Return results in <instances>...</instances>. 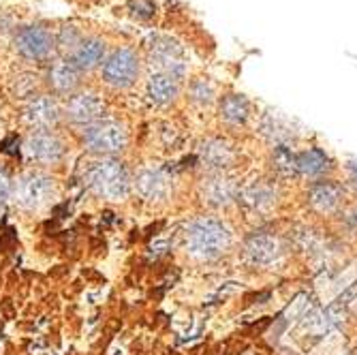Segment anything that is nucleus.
<instances>
[{
	"label": "nucleus",
	"instance_id": "nucleus-18",
	"mask_svg": "<svg viewBox=\"0 0 357 355\" xmlns=\"http://www.w3.org/2000/svg\"><path fill=\"white\" fill-rule=\"evenodd\" d=\"M340 195H342V190H340L338 184L321 182V184H314L312 190H310V204L319 212H330V210H334L338 206Z\"/></svg>",
	"mask_w": 357,
	"mask_h": 355
},
{
	"label": "nucleus",
	"instance_id": "nucleus-12",
	"mask_svg": "<svg viewBox=\"0 0 357 355\" xmlns=\"http://www.w3.org/2000/svg\"><path fill=\"white\" fill-rule=\"evenodd\" d=\"M82 82V73L75 69V64L69 58H58L50 64L47 71V86L60 94V96H71L77 92Z\"/></svg>",
	"mask_w": 357,
	"mask_h": 355
},
{
	"label": "nucleus",
	"instance_id": "nucleus-3",
	"mask_svg": "<svg viewBox=\"0 0 357 355\" xmlns=\"http://www.w3.org/2000/svg\"><path fill=\"white\" fill-rule=\"evenodd\" d=\"M56 180L43 172H24L11 180V202L26 212H39L52 204Z\"/></svg>",
	"mask_w": 357,
	"mask_h": 355
},
{
	"label": "nucleus",
	"instance_id": "nucleus-24",
	"mask_svg": "<svg viewBox=\"0 0 357 355\" xmlns=\"http://www.w3.org/2000/svg\"><path fill=\"white\" fill-rule=\"evenodd\" d=\"M353 169H355V174H357V163H355V165H353Z\"/></svg>",
	"mask_w": 357,
	"mask_h": 355
},
{
	"label": "nucleus",
	"instance_id": "nucleus-21",
	"mask_svg": "<svg viewBox=\"0 0 357 355\" xmlns=\"http://www.w3.org/2000/svg\"><path fill=\"white\" fill-rule=\"evenodd\" d=\"M54 37H56V47L69 58L86 35L79 28H75V26H64V28L58 30V35H54Z\"/></svg>",
	"mask_w": 357,
	"mask_h": 355
},
{
	"label": "nucleus",
	"instance_id": "nucleus-4",
	"mask_svg": "<svg viewBox=\"0 0 357 355\" xmlns=\"http://www.w3.org/2000/svg\"><path fill=\"white\" fill-rule=\"evenodd\" d=\"M82 144L88 152L99 158H116L128 146V133L118 120L101 118L90 126L82 128Z\"/></svg>",
	"mask_w": 357,
	"mask_h": 355
},
{
	"label": "nucleus",
	"instance_id": "nucleus-16",
	"mask_svg": "<svg viewBox=\"0 0 357 355\" xmlns=\"http://www.w3.org/2000/svg\"><path fill=\"white\" fill-rule=\"evenodd\" d=\"M246 257L252 264H259V266L272 264L278 257V242H276V238L266 236V234H257V236L248 238V242H246Z\"/></svg>",
	"mask_w": 357,
	"mask_h": 355
},
{
	"label": "nucleus",
	"instance_id": "nucleus-23",
	"mask_svg": "<svg viewBox=\"0 0 357 355\" xmlns=\"http://www.w3.org/2000/svg\"><path fill=\"white\" fill-rule=\"evenodd\" d=\"M9 199H11V178L3 167H0V210L5 208V204Z\"/></svg>",
	"mask_w": 357,
	"mask_h": 355
},
{
	"label": "nucleus",
	"instance_id": "nucleus-5",
	"mask_svg": "<svg viewBox=\"0 0 357 355\" xmlns=\"http://www.w3.org/2000/svg\"><path fill=\"white\" fill-rule=\"evenodd\" d=\"M142 71L139 56L133 47H118L109 56H105L101 64V80L114 90L131 88Z\"/></svg>",
	"mask_w": 357,
	"mask_h": 355
},
{
	"label": "nucleus",
	"instance_id": "nucleus-13",
	"mask_svg": "<svg viewBox=\"0 0 357 355\" xmlns=\"http://www.w3.org/2000/svg\"><path fill=\"white\" fill-rule=\"evenodd\" d=\"M105 56H107V43H105V39L90 35V37H84L82 39V43L69 56V60L75 64V69L84 75L88 71H94L96 67H101Z\"/></svg>",
	"mask_w": 357,
	"mask_h": 355
},
{
	"label": "nucleus",
	"instance_id": "nucleus-1",
	"mask_svg": "<svg viewBox=\"0 0 357 355\" xmlns=\"http://www.w3.org/2000/svg\"><path fill=\"white\" fill-rule=\"evenodd\" d=\"M84 184L94 197L124 202L133 190V176L118 158H96L84 174Z\"/></svg>",
	"mask_w": 357,
	"mask_h": 355
},
{
	"label": "nucleus",
	"instance_id": "nucleus-2",
	"mask_svg": "<svg viewBox=\"0 0 357 355\" xmlns=\"http://www.w3.org/2000/svg\"><path fill=\"white\" fill-rule=\"evenodd\" d=\"M231 232L229 227L212 216L197 218L188 225L186 232V250L199 262H214L229 248Z\"/></svg>",
	"mask_w": 357,
	"mask_h": 355
},
{
	"label": "nucleus",
	"instance_id": "nucleus-10",
	"mask_svg": "<svg viewBox=\"0 0 357 355\" xmlns=\"http://www.w3.org/2000/svg\"><path fill=\"white\" fill-rule=\"evenodd\" d=\"M133 188L139 197L146 202H160L169 195L172 190V178L163 167H142L133 176Z\"/></svg>",
	"mask_w": 357,
	"mask_h": 355
},
{
	"label": "nucleus",
	"instance_id": "nucleus-19",
	"mask_svg": "<svg viewBox=\"0 0 357 355\" xmlns=\"http://www.w3.org/2000/svg\"><path fill=\"white\" fill-rule=\"evenodd\" d=\"M248 112H250L248 101L242 94H229V96H225L222 103H220V118L231 126L244 124L248 118Z\"/></svg>",
	"mask_w": 357,
	"mask_h": 355
},
{
	"label": "nucleus",
	"instance_id": "nucleus-14",
	"mask_svg": "<svg viewBox=\"0 0 357 355\" xmlns=\"http://www.w3.org/2000/svg\"><path fill=\"white\" fill-rule=\"evenodd\" d=\"M204 197L210 206H225L236 197V186L222 172H210L204 180Z\"/></svg>",
	"mask_w": 357,
	"mask_h": 355
},
{
	"label": "nucleus",
	"instance_id": "nucleus-17",
	"mask_svg": "<svg viewBox=\"0 0 357 355\" xmlns=\"http://www.w3.org/2000/svg\"><path fill=\"white\" fill-rule=\"evenodd\" d=\"M231 158V148L220 139H210L202 148V160L210 172H222V167L229 165Z\"/></svg>",
	"mask_w": 357,
	"mask_h": 355
},
{
	"label": "nucleus",
	"instance_id": "nucleus-20",
	"mask_svg": "<svg viewBox=\"0 0 357 355\" xmlns=\"http://www.w3.org/2000/svg\"><path fill=\"white\" fill-rule=\"evenodd\" d=\"M328 163H330L328 156L323 154L321 150L312 148V150L302 152V154L296 156V172L306 174V176H319V174H323L330 167Z\"/></svg>",
	"mask_w": 357,
	"mask_h": 355
},
{
	"label": "nucleus",
	"instance_id": "nucleus-6",
	"mask_svg": "<svg viewBox=\"0 0 357 355\" xmlns=\"http://www.w3.org/2000/svg\"><path fill=\"white\" fill-rule=\"evenodd\" d=\"M15 52L30 62L47 60L56 50V37L45 26H24L13 39Z\"/></svg>",
	"mask_w": 357,
	"mask_h": 355
},
{
	"label": "nucleus",
	"instance_id": "nucleus-15",
	"mask_svg": "<svg viewBox=\"0 0 357 355\" xmlns=\"http://www.w3.org/2000/svg\"><path fill=\"white\" fill-rule=\"evenodd\" d=\"M180 94V86L178 80H174L172 75L165 73H152L148 80V96L150 101L156 105H169L178 99Z\"/></svg>",
	"mask_w": 357,
	"mask_h": 355
},
{
	"label": "nucleus",
	"instance_id": "nucleus-11",
	"mask_svg": "<svg viewBox=\"0 0 357 355\" xmlns=\"http://www.w3.org/2000/svg\"><path fill=\"white\" fill-rule=\"evenodd\" d=\"M150 62L156 67V73L172 75L174 80H180L186 73L182 50L169 39H156L154 45H150Z\"/></svg>",
	"mask_w": 357,
	"mask_h": 355
},
{
	"label": "nucleus",
	"instance_id": "nucleus-22",
	"mask_svg": "<svg viewBox=\"0 0 357 355\" xmlns=\"http://www.w3.org/2000/svg\"><path fill=\"white\" fill-rule=\"evenodd\" d=\"M190 96H192V101H197V103H210L214 96V90L206 80H199L190 86Z\"/></svg>",
	"mask_w": 357,
	"mask_h": 355
},
{
	"label": "nucleus",
	"instance_id": "nucleus-8",
	"mask_svg": "<svg viewBox=\"0 0 357 355\" xmlns=\"http://www.w3.org/2000/svg\"><path fill=\"white\" fill-rule=\"evenodd\" d=\"M64 142L54 131H30L24 139V154L39 165H56L64 158Z\"/></svg>",
	"mask_w": 357,
	"mask_h": 355
},
{
	"label": "nucleus",
	"instance_id": "nucleus-7",
	"mask_svg": "<svg viewBox=\"0 0 357 355\" xmlns=\"http://www.w3.org/2000/svg\"><path fill=\"white\" fill-rule=\"evenodd\" d=\"M105 112V101L92 90H77L62 105V116L77 126H90L99 122Z\"/></svg>",
	"mask_w": 357,
	"mask_h": 355
},
{
	"label": "nucleus",
	"instance_id": "nucleus-9",
	"mask_svg": "<svg viewBox=\"0 0 357 355\" xmlns=\"http://www.w3.org/2000/svg\"><path fill=\"white\" fill-rule=\"evenodd\" d=\"M62 118V105L52 94H35L26 103L22 120L30 131H52Z\"/></svg>",
	"mask_w": 357,
	"mask_h": 355
}]
</instances>
